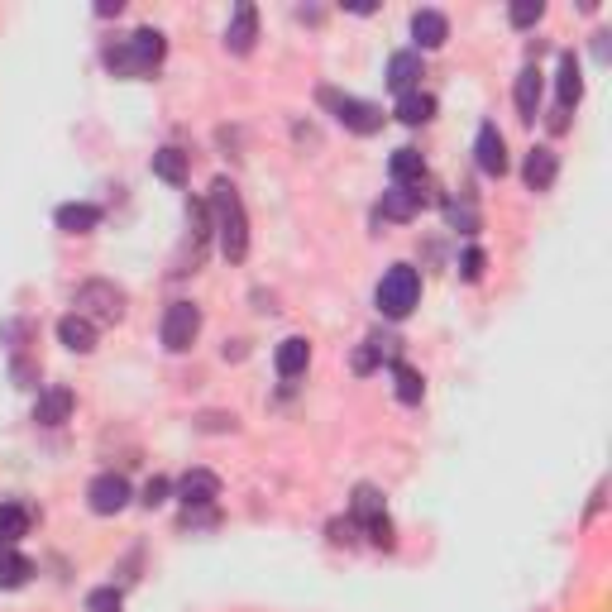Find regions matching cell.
Returning <instances> with one entry per match:
<instances>
[{"mask_svg":"<svg viewBox=\"0 0 612 612\" xmlns=\"http://www.w3.org/2000/svg\"><path fill=\"white\" fill-rule=\"evenodd\" d=\"M163 53H168V39H163L158 29H134L125 39L106 44L101 58H106V67L115 77H149L153 67L163 63Z\"/></svg>","mask_w":612,"mask_h":612,"instance_id":"6da1fadb","label":"cell"},{"mask_svg":"<svg viewBox=\"0 0 612 612\" xmlns=\"http://www.w3.org/2000/svg\"><path fill=\"white\" fill-rule=\"evenodd\" d=\"M211 211H216V235H220V254L230 263H240L249 254V216H244V201L235 192V182L220 177L211 187Z\"/></svg>","mask_w":612,"mask_h":612,"instance_id":"7a4b0ae2","label":"cell"},{"mask_svg":"<svg viewBox=\"0 0 612 612\" xmlns=\"http://www.w3.org/2000/svg\"><path fill=\"white\" fill-rule=\"evenodd\" d=\"M373 302H378L383 316H393V321L412 316V306L421 302V273H416L412 263H393V268L383 273L378 292H373Z\"/></svg>","mask_w":612,"mask_h":612,"instance_id":"3957f363","label":"cell"},{"mask_svg":"<svg viewBox=\"0 0 612 612\" xmlns=\"http://www.w3.org/2000/svg\"><path fill=\"white\" fill-rule=\"evenodd\" d=\"M316 101H321V106H326L350 134H378V130H383V110L373 106V101L345 96V91H335V87H321V96H316Z\"/></svg>","mask_w":612,"mask_h":612,"instance_id":"277c9868","label":"cell"},{"mask_svg":"<svg viewBox=\"0 0 612 612\" xmlns=\"http://www.w3.org/2000/svg\"><path fill=\"white\" fill-rule=\"evenodd\" d=\"M77 316H87L91 326L96 321H120L125 316V292L106 278H91V283L77 287Z\"/></svg>","mask_w":612,"mask_h":612,"instance_id":"5b68a950","label":"cell"},{"mask_svg":"<svg viewBox=\"0 0 612 612\" xmlns=\"http://www.w3.org/2000/svg\"><path fill=\"white\" fill-rule=\"evenodd\" d=\"M201 335V306L197 302H173L163 311V326H158V340H163V350H192Z\"/></svg>","mask_w":612,"mask_h":612,"instance_id":"8992f818","label":"cell"},{"mask_svg":"<svg viewBox=\"0 0 612 612\" xmlns=\"http://www.w3.org/2000/svg\"><path fill=\"white\" fill-rule=\"evenodd\" d=\"M87 503L96 517H115V512H125L130 507V483L125 474H96L87 488Z\"/></svg>","mask_w":612,"mask_h":612,"instance_id":"52a82bcc","label":"cell"},{"mask_svg":"<svg viewBox=\"0 0 612 612\" xmlns=\"http://www.w3.org/2000/svg\"><path fill=\"white\" fill-rule=\"evenodd\" d=\"M474 153H479V168L488 177H503L507 173V139L498 134V125H493V120H483V125H479Z\"/></svg>","mask_w":612,"mask_h":612,"instance_id":"ba28073f","label":"cell"},{"mask_svg":"<svg viewBox=\"0 0 612 612\" xmlns=\"http://www.w3.org/2000/svg\"><path fill=\"white\" fill-rule=\"evenodd\" d=\"M421 77H426V63H421V53L416 48H402L388 58V87L397 96H407V91H421Z\"/></svg>","mask_w":612,"mask_h":612,"instance_id":"9c48e42d","label":"cell"},{"mask_svg":"<svg viewBox=\"0 0 612 612\" xmlns=\"http://www.w3.org/2000/svg\"><path fill=\"white\" fill-rule=\"evenodd\" d=\"M177 498L187 503V512H192V507H211L220 498V479L211 469H187V474L177 479Z\"/></svg>","mask_w":612,"mask_h":612,"instance_id":"30bf717a","label":"cell"},{"mask_svg":"<svg viewBox=\"0 0 612 612\" xmlns=\"http://www.w3.org/2000/svg\"><path fill=\"white\" fill-rule=\"evenodd\" d=\"M254 39H259V10L244 0V5H235V15H230V24H225V48L244 58V53L254 48Z\"/></svg>","mask_w":612,"mask_h":612,"instance_id":"8fae6325","label":"cell"},{"mask_svg":"<svg viewBox=\"0 0 612 612\" xmlns=\"http://www.w3.org/2000/svg\"><path fill=\"white\" fill-rule=\"evenodd\" d=\"M522 177H526V187H531V192H550V187H555V177H560V158H555V149L541 144V149L526 153Z\"/></svg>","mask_w":612,"mask_h":612,"instance_id":"7c38bea8","label":"cell"},{"mask_svg":"<svg viewBox=\"0 0 612 612\" xmlns=\"http://www.w3.org/2000/svg\"><path fill=\"white\" fill-rule=\"evenodd\" d=\"M555 91H560V115L579 106V96H584V72H579V58L574 53H560V72H555Z\"/></svg>","mask_w":612,"mask_h":612,"instance_id":"4fadbf2b","label":"cell"},{"mask_svg":"<svg viewBox=\"0 0 612 612\" xmlns=\"http://www.w3.org/2000/svg\"><path fill=\"white\" fill-rule=\"evenodd\" d=\"M58 230L63 235H91L96 225H101V206H91V201H67V206H58Z\"/></svg>","mask_w":612,"mask_h":612,"instance_id":"5bb4252c","label":"cell"},{"mask_svg":"<svg viewBox=\"0 0 612 612\" xmlns=\"http://www.w3.org/2000/svg\"><path fill=\"white\" fill-rule=\"evenodd\" d=\"M421 206H426V192H421V187H397L393 182V187L383 192V206H378V211H383V220H412Z\"/></svg>","mask_w":612,"mask_h":612,"instance_id":"9a60e30c","label":"cell"},{"mask_svg":"<svg viewBox=\"0 0 612 612\" xmlns=\"http://www.w3.org/2000/svg\"><path fill=\"white\" fill-rule=\"evenodd\" d=\"M273 364H278V378H302L306 364H311V345H306V335H287L278 354H273Z\"/></svg>","mask_w":612,"mask_h":612,"instance_id":"2e32d148","label":"cell"},{"mask_svg":"<svg viewBox=\"0 0 612 612\" xmlns=\"http://www.w3.org/2000/svg\"><path fill=\"white\" fill-rule=\"evenodd\" d=\"M58 340H63L72 354H91V350H96V326H91L87 316L67 311L63 321H58Z\"/></svg>","mask_w":612,"mask_h":612,"instance_id":"e0dca14e","label":"cell"},{"mask_svg":"<svg viewBox=\"0 0 612 612\" xmlns=\"http://www.w3.org/2000/svg\"><path fill=\"white\" fill-rule=\"evenodd\" d=\"M412 39L416 48H440L450 39V20L440 15V10H416L412 15Z\"/></svg>","mask_w":612,"mask_h":612,"instance_id":"ac0fdd59","label":"cell"},{"mask_svg":"<svg viewBox=\"0 0 612 612\" xmlns=\"http://www.w3.org/2000/svg\"><path fill=\"white\" fill-rule=\"evenodd\" d=\"M67 416H72V393L67 388H44L39 402H34V421L39 426H63Z\"/></svg>","mask_w":612,"mask_h":612,"instance_id":"d6986e66","label":"cell"},{"mask_svg":"<svg viewBox=\"0 0 612 612\" xmlns=\"http://www.w3.org/2000/svg\"><path fill=\"white\" fill-rule=\"evenodd\" d=\"M388 173H393L397 187H421V182H426V158L416 149H397L393 158H388Z\"/></svg>","mask_w":612,"mask_h":612,"instance_id":"ffe728a7","label":"cell"},{"mask_svg":"<svg viewBox=\"0 0 612 612\" xmlns=\"http://www.w3.org/2000/svg\"><path fill=\"white\" fill-rule=\"evenodd\" d=\"M517 110H522V120H536V110H541V67L531 63L517 72Z\"/></svg>","mask_w":612,"mask_h":612,"instance_id":"44dd1931","label":"cell"},{"mask_svg":"<svg viewBox=\"0 0 612 612\" xmlns=\"http://www.w3.org/2000/svg\"><path fill=\"white\" fill-rule=\"evenodd\" d=\"M393 115L402 125H426V120L436 115V96H431V91H407V96H397Z\"/></svg>","mask_w":612,"mask_h":612,"instance_id":"7402d4cb","label":"cell"},{"mask_svg":"<svg viewBox=\"0 0 612 612\" xmlns=\"http://www.w3.org/2000/svg\"><path fill=\"white\" fill-rule=\"evenodd\" d=\"M29 574H34V565L24 560L20 550L0 546V589H24V584H29Z\"/></svg>","mask_w":612,"mask_h":612,"instance_id":"603a6c76","label":"cell"},{"mask_svg":"<svg viewBox=\"0 0 612 612\" xmlns=\"http://www.w3.org/2000/svg\"><path fill=\"white\" fill-rule=\"evenodd\" d=\"M153 177H163L168 187H182V182H187V153L182 149H158L153 153Z\"/></svg>","mask_w":612,"mask_h":612,"instance_id":"cb8c5ba5","label":"cell"},{"mask_svg":"<svg viewBox=\"0 0 612 612\" xmlns=\"http://www.w3.org/2000/svg\"><path fill=\"white\" fill-rule=\"evenodd\" d=\"M388 512H383V493L373 488V483H359L354 488V522H364V526H373V522H383Z\"/></svg>","mask_w":612,"mask_h":612,"instance_id":"d4e9b609","label":"cell"},{"mask_svg":"<svg viewBox=\"0 0 612 612\" xmlns=\"http://www.w3.org/2000/svg\"><path fill=\"white\" fill-rule=\"evenodd\" d=\"M29 531V507L24 503H0V546H15Z\"/></svg>","mask_w":612,"mask_h":612,"instance_id":"484cf974","label":"cell"},{"mask_svg":"<svg viewBox=\"0 0 612 612\" xmlns=\"http://www.w3.org/2000/svg\"><path fill=\"white\" fill-rule=\"evenodd\" d=\"M393 393H397V402L416 407V402L426 397V378L416 369H407V364H393Z\"/></svg>","mask_w":612,"mask_h":612,"instance_id":"4316f807","label":"cell"},{"mask_svg":"<svg viewBox=\"0 0 612 612\" xmlns=\"http://www.w3.org/2000/svg\"><path fill=\"white\" fill-rule=\"evenodd\" d=\"M541 15H546V5H541V0H517V5L507 10V20L517 24V29H531Z\"/></svg>","mask_w":612,"mask_h":612,"instance_id":"83f0119b","label":"cell"},{"mask_svg":"<svg viewBox=\"0 0 612 612\" xmlns=\"http://www.w3.org/2000/svg\"><path fill=\"white\" fill-rule=\"evenodd\" d=\"M125 608V598H120V589H91L87 593V612H120Z\"/></svg>","mask_w":612,"mask_h":612,"instance_id":"f1b7e54d","label":"cell"},{"mask_svg":"<svg viewBox=\"0 0 612 612\" xmlns=\"http://www.w3.org/2000/svg\"><path fill=\"white\" fill-rule=\"evenodd\" d=\"M459 278H464V283H479L483 278V249H464V259H459Z\"/></svg>","mask_w":612,"mask_h":612,"instance_id":"f546056e","label":"cell"},{"mask_svg":"<svg viewBox=\"0 0 612 612\" xmlns=\"http://www.w3.org/2000/svg\"><path fill=\"white\" fill-rule=\"evenodd\" d=\"M450 220H455L459 230H464V235H474V230H479V216H474V206H469V201H464V206H450Z\"/></svg>","mask_w":612,"mask_h":612,"instance_id":"4dcf8cb0","label":"cell"},{"mask_svg":"<svg viewBox=\"0 0 612 612\" xmlns=\"http://www.w3.org/2000/svg\"><path fill=\"white\" fill-rule=\"evenodd\" d=\"M10 373H15V383H20V388H34V383H39V369H34V364H24V359H15Z\"/></svg>","mask_w":612,"mask_h":612,"instance_id":"1f68e13d","label":"cell"},{"mask_svg":"<svg viewBox=\"0 0 612 612\" xmlns=\"http://www.w3.org/2000/svg\"><path fill=\"white\" fill-rule=\"evenodd\" d=\"M168 498V479H149L144 483V507H158Z\"/></svg>","mask_w":612,"mask_h":612,"instance_id":"d6a6232c","label":"cell"}]
</instances>
